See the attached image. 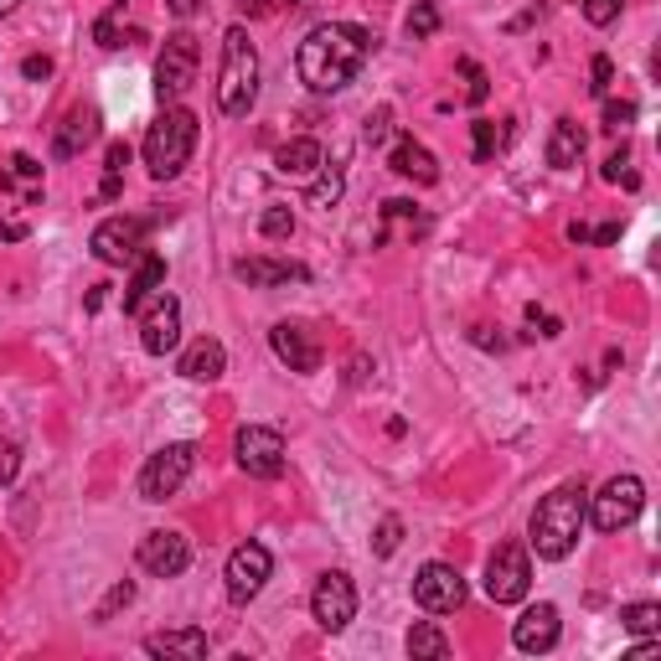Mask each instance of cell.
Masks as SVG:
<instances>
[{
	"label": "cell",
	"instance_id": "6da1fadb",
	"mask_svg": "<svg viewBox=\"0 0 661 661\" xmlns=\"http://www.w3.org/2000/svg\"><path fill=\"white\" fill-rule=\"evenodd\" d=\"M378 53V37L357 21H321L315 32H305L300 53H294V73L311 93H341L357 83V73L368 68V57Z\"/></svg>",
	"mask_w": 661,
	"mask_h": 661
},
{
	"label": "cell",
	"instance_id": "7a4b0ae2",
	"mask_svg": "<svg viewBox=\"0 0 661 661\" xmlns=\"http://www.w3.org/2000/svg\"><path fill=\"white\" fill-rule=\"evenodd\" d=\"M589 522V486L584 480H564V486H553L543 501H537L533 512V527H527V543H533L537 558H548V564H558V558H569L573 543H579V533H584Z\"/></svg>",
	"mask_w": 661,
	"mask_h": 661
},
{
	"label": "cell",
	"instance_id": "3957f363",
	"mask_svg": "<svg viewBox=\"0 0 661 661\" xmlns=\"http://www.w3.org/2000/svg\"><path fill=\"white\" fill-rule=\"evenodd\" d=\"M258 104V53L243 26L222 32V62H218V109L228 119H248Z\"/></svg>",
	"mask_w": 661,
	"mask_h": 661
},
{
	"label": "cell",
	"instance_id": "277c9868",
	"mask_svg": "<svg viewBox=\"0 0 661 661\" xmlns=\"http://www.w3.org/2000/svg\"><path fill=\"white\" fill-rule=\"evenodd\" d=\"M197 135H202V119L186 104H171L146 135V171L155 182H176L192 161V150H197Z\"/></svg>",
	"mask_w": 661,
	"mask_h": 661
},
{
	"label": "cell",
	"instance_id": "5b68a950",
	"mask_svg": "<svg viewBox=\"0 0 661 661\" xmlns=\"http://www.w3.org/2000/svg\"><path fill=\"white\" fill-rule=\"evenodd\" d=\"M233 460H239L243 476L279 480L285 465H290V450H285V434L279 429H269V424H243L239 440H233Z\"/></svg>",
	"mask_w": 661,
	"mask_h": 661
},
{
	"label": "cell",
	"instance_id": "8992f818",
	"mask_svg": "<svg viewBox=\"0 0 661 661\" xmlns=\"http://www.w3.org/2000/svg\"><path fill=\"white\" fill-rule=\"evenodd\" d=\"M197 471V444L182 440V444H165L155 455L140 465V496L146 501H171V496L186 486V476Z\"/></svg>",
	"mask_w": 661,
	"mask_h": 661
},
{
	"label": "cell",
	"instance_id": "52a82bcc",
	"mask_svg": "<svg viewBox=\"0 0 661 661\" xmlns=\"http://www.w3.org/2000/svg\"><path fill=\"white\" fill-rule=\"evenodd\" d=\"M646 507V486L641 476H610L600 486V496H589V522L600 527V533H621L630 527Z\"/></svg>",
	"mask_w": 661,
	"mask_h": 661
},
{
	"label": "cell",
	"instance_id": "ba28073f",
	"mask_svg": "<svg viewBox=\"0 0 661 661\" xmlns=\"http://www.w3.org/2000/svg\"><path fill=\"white\" fill-rule=\"evenodd\" d=\"M533 589V558L522 543H496V553L486 558V594L496 605H522Z\"/></svg>",
	"mask_w": 661,
	"mask_h": 661
},
{
	"label": "cell",
	"instance_id": "9c48e42d",
	"mask_svg": "<svg viewBox=\"0 0 661 661\" xmlns=\"http://www.w3.org/2000/svg\"><path fill=\"white\" fill-rule=\"evenodd\" d=\"M197 68H202L197 37H192V32H171V37L161 42V57H155V93L176 104V98L197 83Z\"/></svg>",
	"mask_w": 661,
	"mask_h": 661
},
{
	"label": "cell",
	"instance_id": "30bf717a",
	"mask_svg": "<svg viewBox=\"0 0 661 661\" xmlns=\"http://www.w3.org/2000/svg\"><path fill=\"white\" fill-rule=\"evenodd\" d=\"M146 239H150L146 218H104L93 228L89 248L98 264H135V258L146 254Z\"/></svg>",
	"mask_w": 661,
	"mask_h": 661
},
{
	"label": "cell",
	"instance_id": "8fae6325",
	"mask_svg": "<svg viewBox=\"0 0 661 661\" xmlns=\"http://www.w3.org/2000/svg\"><path fill=\"white\" fill-rule=\"evenodd\" d=\"M311 615L321 630H347L351 621H357V584H351V573L330 569L315 579V594H311Z\"/></svg>",
	"mask_w": 661,
	"mask_h": 661
},
{
	"label": "cell",
	"instance_id": "7c38bea8",
	"mask_svg": "<svg viewBox=\"0 0 661 661\" xmlns=\"http://www.w3.org/2000/svg\"><path fill=\"white\" fill-rule=\"evenodd\" d=\"M414 605L424 610V615H455L460 605H465V579H460L455 564H424L419 573H414Z\"/></svg>",
	"mask_w": 661,
	"mask_h": 661
},
{
	"label": "cell",
	"instance_id": "4fadbf2b",
	"mask_svg": "<svg viewBox=\"0 0 661 661\" xmlns=\"http://www.w3.org/2000/svg\"><path fill=\"white\" fill-rule=\"evenodd\" d=\"M269 573H275L269 548H264V543H239L233 558H228V600H233V605L258 600V589L269 584Z\"/></svg>",
	"mask_w": 661,
	"mask_h": 661
},
{
	"label": "cell",
	"instance_id": "5bb4252c",
	"mask_svg": "<svg viewBox=\"0 0 661 661\" xmlns=\"http://www.w3.org/2000/svg\"><path fill=\"white\" fill-rule=\"evenodd\" d=\"M176 341H182V300L161 290L140 311V347L150 357H165V351H176Z\"/></svg>",
	"mask_w": 661,
	"mask_h": 661
},
{
	"label": "cell",
	"instance_id": "9a60e30c",
	"mask_svg": "<svg viewBox=\"0 0 661 661\" xmlns=\"http://www.w3.org/2000/svg\"><path fill=\"white\" fill-rule=\"evenodd\" d=\"M140 569L155 573V579H176V573H186V564H192V543H186L182 533H171V527H155V533L140 537Z\"/></svg>",
	"mask_w": 661,
	"mask_h": 661
},
{
	"label": "cell",
	"instance_id": "2e32d148",
	"mask_svg": "<svg viewBox=\"0 0 661 661\" xmlns=\"http://www.w3.org/2000/svg\"><path fill=\"white\" fill-rule=\"evenodd\" d=\"M269 347H275V357L285 362L290 372H321V341H315V330L311 326H300V321H279L275 330H269Z\"/></svg>",
	"mask_w": 661,
	"mask_h": 661
},
{
	"label": "cell",
	"instance_id": "e0dca14e",
	"mask_svg": "<svg viewBox=\"0 0 661 661\" xmlns=\"http://www.w3.org/2000/svg\"><path fill=\"white\" fill-rule=\"evenodd\" d=\"M558 636H564L558 605H527V610H522V621L512 625V646H517V651H527V657H537V651H553V646H558Z\"/></svg>",
	"mask_w": 661,
	"mask_h": 661
},
{
	"label": "cell",
	"instance_id": "ac0fdd59",
	"mask_svg": "<svg viewBox=\"0 0 661 661\" xmlns=\"http://www.w3.org/2000/svg\"><path fill=\"white\" fill-rule=\"evenodd\" d=\"M93 135H98V114L78 104V109H68V114H62V125H57L53 155H57V161H73V155H83V150L93 146Z\"/></svg>",
	"mask_w": 661,
	"mask_h": 661
},
{
	"label": "cell",
	"instance_id": "d6986e66",
	"mask_svg": "<svg viewBox=\"0 0 661 661\" xmlns=\"http://www.w3.org/2000/svg\"><path fill=\"white\" fill-rule=\"evenodd\" d=\"M161 285H165V258L146 248V254L135 258V279L125 285V315H140V311H146L150 300L161 294Z\"/></svg>",
	"mask_w": 661,
	"mask_h": 661
},
{
	"label": "cell",
	"instance_id": "ffe728a7",
	"mask_svg": "<svg viewBox=\"0 0 661 661\" xmlns=\"http://www.w3.org/2000/svg\"><path fill=\"white\" fill-rule=\"evenodd\" d=\"M387 165H393V171H398L404 182H419V186H434V182H440V161H434V150L419 146L414 135H404V140L393 146Z\"/></svg>",
	"mask_w": 661,
	"mask_h": 661
},
{
	"label": "cell",
	"instance_id": "44dd1931",
	"mask_svg": "<svg viewBox=\"0 0 661 661\" xmlns=\"http://www.w3.org/2000/svg\"><path fill=\"white\" fill-rule=\"evenodd\" d=\"M222 372H228V347H222L218 336H202V341H192V347L182 351L186 383H218Z\"/></svg>",
	"mask_w": 661,
	"mask_h": 661
},
{
	"label": "cell",
	"instance_id": "7402d4cb",
	"mask_svg": "<svg viewBox=\"0 0 661 661\" xmlns=\"http://www.w3.org/2000/svg\"><path fill=\"white\" fill-rule=\"evenodd\" d=\"M233 275L254 290H269V285H290V279H305V264H290V258H239Z\"/></svg>",
	"mask_w": 661,
	"mask_h": 661
},
{
	"label": "cell",
	"instance_id": "603a6c76",
	"mask_svg": "<svg viewBox=\"0 0 661 661\" xmlns=\"http://www.w3.org/2000/svg\"><path fill=\"white\" fill-rule=\"evenodd\" d=\"M146 651H150V657H192V661H202L207 651H212V641H207V630L186 625V630H161V636H146Z\"/></svg>",
	"mask_w": 661,
	"mask_h": 661
},
{
	"label": "cell",
	"instance_id": "cb8c5ba5",
	"mask_svg": "<svg viewBox=\"0 0 661 661\" xmlns=\"http://www.w3.org/2000/svg\"><path fill=\"white\" fill-rule=\"evenodd\" d=\"M321 165H326V150H321V140H311V135H300V140H290V146L275 150L279 176H315Z\"/></svg>",
	"mask_w": 661,
	"mask_h": 661
},
{
	"label": "cell",
	"instance_id": "d4e9b609",
	"mask_svg": "<svg viewBox=\"0 0 661 661\" xmlns=\"http://www.w3.org/2000/svg\"><path fill=\"white\" fill-rule=\"evenodd\" d=\"M579 155H584V129H579V119H558L548 135V165L553 171H573Z\"/></svg>",
	"mask_w": 661,
	"mask_h": 661
},
{
	"label": "cell",
	"instance_id": "484cf974",
	"mask_svg": "<svg viewBox=\"0 0 661 661\" xmlns=\"http://www.w3.org/2000/svg\"><path fill=\"white\" fill-rule=\"evenodd\" d=\"M37 182H42V161H32L26 150H21V155H11V165L0 171V186H5V192H16V186H26V202H37V197H42Z\"/></svg>",
	"mask_w": 661,
	"mask_h": 661
},
{
	"label": "cell",
	"instance_id": "4316f807",
	"mask_svg": "<svg viewBox=\"0 0 661 661\" xmlns=\"http://www.w3.org/2000/svg\"><path fill=\"white\" fill-rule=\"evenodd\" d=\"M408 657H429V661H444L450 657V636H444L440 625L419 621L414 630H408Z\"/></svg>",
	"mask_w": 661,
	"mask_h": 661
},
{
	"label": "cell",
	"instance_id": "83f0119b",
	"mask_svg": "<svg viewBox=\"0 0 661 661\" xmlns=\"http://www.w3.org/2000/svg\"><path fill=\"white\" fill-rule=\"evenodd\" d=\"M125 165H129V146L125 140H109V150H104V186H98V202H114V197H119Z\"/></svg>",
	"mask_w": 661,
	"mask_h": 661
},
{
	"label": "cell",
	"instance_id": "f1b7e54d",
	"mask_svg": "<svg viewBox=\"0 0 661 661\" xmlns=\"http://www.w3.org/2000/svg\"><path fill=\"white\" fill-rule=\"evenodd\" d=\"M125 11H129V0H114L104 16L93 21V42L109 53V47H125V32H119V21H125Z\"/></svg>",
	"mask_w": 661,
	"mask_h": 661
},
{
	"label": "cell",
	"instance_id": "f546056e",
	"mask_svg": "<svg viewBox=\"0 0 661 661\" xmlns=\"http://www.w3.org/2000/svg\"><path fill=\"white\" fill-rule=\"evenodd\" d=\"M621 625L630 630V636H657L661 630V605H651V600H646V605H625Z\"/></svg>",
	"mask_w": 661,
	"mask_h": 661
},
{
	"label": "cell",
	"instance_id": "4dcf8cb0",
	"mask_svg": "<svg viewBox=\"0 0 661 661\" xmlns=\"http://www.w3.org/2000/svg\"><path fill=\"white\" fill-rule=\"evenodd\" d=\"M408 37L414 42H424V37H434V32H440V5H434V0H414V11H408Z\"/></svg>",
	"mask_w": 661,
	"mask_h": 661
},
{
	"label": "cell",
	"instance_id": "1f68e13d",
	"mask_svg": "<svg viewBox=\"0 0 661 661\" xmlns=\"http://www.w3.org/2000/svg\"><path fill=\"white\" fill-rule=\"evenodd\" d=\"M129 600H135V584H129V579H119V584H114L109 594L98 600V610H93V625H109L114 615H119V610L129 605Z\"/></svg>",
	"mask_w": 661,
	"mask_h": 661
},
{
	"label": "cell",
	"instance_id": "d6a6232c",
	"mask_svg": "<svg viewBox=\"0 0 661 661\" xmlns=\"http://www.w3.org/2000/svg\"><path fill=\"white\" fill-rule=\"evenodd\" d=\"M341 186H347V176H341V165H330L326 176H315V186H311V207H336V197H341Z\"/></svg>",
	"mask_w": 661,
	"mask_h": 661
},
{
	"label": "cell",
	"instance_id": "836d02e7",
	"mask_svg": "<svg viewBox=\"0 0 661 661\" xmlns=\"http://www.w3.org/2000/svg\"><path fill=\"white\" fill-rule=\"evenodd\" d=\"M258 233H264V239H290V233H294V212H290V207H264Z\"/></svg>",
	"mask_w": 661,
	"mask_h": 661
},
{
	"label": "cell",
	"instance_id": "e575fe53",
	"mask_svg": "<svg viewBox=\"0 0 661 661\" xmlns=\"http://www.w3.org/2000/svg\"><path fill=\"white\" fill-rule=\"evenodd\" d=\"M398 543H404V522H398V517H383V522H378V533H372V548H378V558H393V553H398Z\"/></svg>",
	"mask_w": 661,
	"mask_h": 661
},
{
	"label": "cell",
	"instance_id": "d590c367",
	"mask_svg": "<svg viewBox=\"0 0 661 661\" xmlns=\"http://www.w3.org/2000/svg\"><path fill=\"white\" fill-rule=\"evenodd\" d=\"M387 135H393V109L383 104V109L368 114V125H362V140H368V146H383Z\"/></svg>",
	"mask_w": 661,
	"mask_h": 661
},
{
	"label": "cell",
	"instance_id": "8d00e7d4",
	"mask_svg": "<svg viewBox=\"0 0 661 661\" xmlns=\"http://www.w3.org/2000/svg\"><path fill=\"white\" fill-rule=\"evenodd\" d=\"M625 0H584V21L589 26H610V21L621 16Z\"/></svg>",
	"mask_w": 661,
	"mask_h": 661
},
{
	"label": "cell",
	"instance_id": "74e56055",
	"mask_svg": "<svg viewBox=\"0 0 661 661\" xmlns=\"http://www.w3.org/2000/svg\"><path fill=\"white\" fill-rule=\"evenodd\" d=\"M471 129H476V161L486 165L496 155V146H501V140H496V125H491V119H476Z\"/></svg>",
	"mask_w": 661,
	"mask_h": 661
},
{
	"label": "cell",
	"instance_id": "f35d334b",
	"mask_svg": "<svg viewBox=\"0 0 661 661\" xmlns=\"http://www.w3.org/2000/svg\"><path fill=\"white\" fill-rule=\"evenodd\" d=\"M589 73H594V83H589V93H600V98H605L610 93V83H615V62H610L605 53L594 57V62H589Z\"/></svg>",
	"mask_w": 661,
	"mask_h": 661
},
{
	"label": "cell",
	"instance_id": "ab89813d",
	"mask_svg": "<svg viewBox=\"0 0 661 661\" xmlns=\"http://www.w3.org/2000/svg\"><path fill=\"white\" fill-rule=\"evenodd\" d=\"M636 119V104L630 98H605V129H625Z\"/></svg>",
	"mask_w": 661,
	"mask_h": 661
},
{
	"label": "cell",
	"instance_id": "60d3db41",
	"mask_svg": "<svg viewBox=\"0 0 661 661\" xmlns=\"http://www.w3.org/2000/svg\"><path fill=\"white\" fill-rule=\"evenodd\" d=\"M16 471H21V444L5 440V444H0V486H11V480H16Z\"/></svg>",
	"mask_w": 661,
	"mask_h": 661
},
{
	"label": "cell",
	"instance_id": "b9f144b4",
	"mask_svg": "<svg viewBox=\"0 0 661 661\" xmlns=\"http://www.w3.org/2000/svg\"><path fill=\"white\" fill-rule=\"evenodd\" d=\"M460 73L471 78V89H465V98H471V104H486V93H491V89H486V73H480L476 62H460Z\"/></svg>",
	"mask_w": 661,
	"mask_h": 661
},
{
	"label": "cell",
	"instance_id": "7bdbcfd3",
	"mask_svg": "<svg viewBox=\"0 0 661 661\" xmlns=\"http://www.w3.org/2000/svg\"><path fill=\"white\" fill-rule=\"evenodd\" d=\"M625 161H630V155H625V146H621V150H615V155L605 161V182H625V186H636V176L625 171Z\"/></svg>",
	"mask_w": 661,
	"mask_h": 661
},
{
	"label": "cell",
	"instance_id": "ee69618b",
	"mask_svg": "<svg viewBox=\"0 0 661 661\" xmlns=\"http://www.w3.org/2000/svg\"><path fill=\"white\" fill-rule=\"evenodd\" d=\"M285 5H300V0H243L248 16H275V11H285Z\"/></svg>",
	"mask_w": 661,
	"mask_h": 661
},
{
	"label": "cell",
	"instance_id": "f6af8a7d",
	"mask_svg": "<svg viewBox=\"0 0 661 661\" xmlns=\"http://www.w3.org/2000/svg\"><path fill=\"white\" fill-rule=\"evenodd\" d=\"M21 73L32 78V83H42V78H53V57H26V62H21Z\"/></svg>",
	"mask_w": 661,
	"mask_h": 661
},
{
	"label": "cell",
	"instance_id": "bcb514c9",
	"mask_svg": "<svg viewBox=\"0 0 661 661\" xmlns=\"http://www.w3.org/2000/svg\"><path fill=\"white\" fill-rule=\"evenodd\" d=\"M165 5H171V16H182V21H192L202 11V0H165Z\"/></svg>",
	"mask_w": 661,
	"mask_h": 661
},
{
	"label": "cell",
	"instance_id": "7dc6e473",
	"mask_svg": "<svg viewBox=\"0 0 661 661\" xmlns=\"http://www.w3.org/2000/svg\"><path fill=\"white\" fill-rule=\"evenodd\" d=\"M589 239H594V243H615V239H621V228H615V222H605V228H600V233H589Z\"/></svg>",
	"mask_w": 661,
	"mask_h": 661
},
{
	"label": "cell",
	"instance_id": "c3c4849f",
	"mask_svg": "<svg viewBox=\"0 0 661 661\" xmlns=\"http://www.w3.org/2000/svg\"><path fill=\"white\" fill-rule=\"evenodd\" d=\"M0 239H26V228H0Z\"/></svg>",
	"mask_w": 661,
	"mask_h": 661
},
{
	"label": "cell",
	"instance_id": "681fc988",
	"mask_svg": "<svg viewBox=\"0 0 661 661\" xmlns=\"http://www.w3.org/2000/svg\"><path fill=\"white\" fill-rule=\"evenodd\" d=\"M16 11V0H0V16H11Z\"/></svg>",
	"mask_w": 661,
	"mask_h": 661
}]
</instances>
